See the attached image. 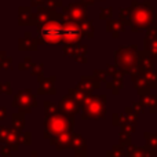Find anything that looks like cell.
Returning <instances> with one entry per match:
<instances>
[{
  "instance_id": "1",
  "label": "cell",
  "mask_w": 157,
  "mask_h": 157,
  "mask_svg": "<svg viewBox=\"0 0 157 157\" xmlns=\"http://www.w3.org/2000/svg\"><path fill=\"white\" fill-rule=\"evenodd\" d=\"M155 22V10L147 2L136 3L134 2L130 7V21L128 25L132 30H141L149 28Z\"/></svg>"
},
{
  "instance_id": "2",
  "label": "cell",
  "mask_w": 157,
  "mask_h": 157,
  "mask_svg": "<svg viewBox=\"0 0 157 157\" xmlns=\"http://www.w3.org/2000/svg\"><path fill=\"white\" fill-rule=\"evenodd\" d=\"M73 125L75 117H68L61 112L55 114H47L44 119V136L50 139L54 135H59L62 132L71 131Z\"/></svg>"
},
{
  "instance_id": "3",
  "label": "cell",
  "mask_w": 157,
  "mask_h": 157,
  "mask_svg": "<svg viewBox=\"0 0 157 157\" xmlns=\"http://www.w3.org/2000/svg\"><path fill=\"white\" fill-rule=\"evenodd\" d=\"M63 41V24L58 19H51L43 25H39L37 43L59 44Z\"/></svg>"
},
{
  "instance_id": "4",
  "label": "cell",
  "mask_w": 157,
  "mask_h": 157,
  "mask_svg": "<svg viewBox=\"0 0 157 157\" xmlns=\"http://www.w3.org/2000/svg\"><path fill=\"white\" fill-rule=\"evenodd\" d=\"M105 105H106V98L101 97V95H88L86 102L83 103L81 109V119H94L99 120L103 119L105 116Z\"/></svg>"
},
{
  "instance_id": "5",
  "label": "cell",
  "mask_w": 157,
  "mask_h": 157,
  "mask_svg": "<svg viewBox=\"0 0 157 157\" xmlns=\"http://www.w3.org/2000/svg\"><path fill=\"white\" fill-rule=\"evenodd\" d=\"M63 21H75L81 24L87 19V4L86 3H71L68 7L63 8L62 17Z\"/></svg>"
},
{
  "instance_id": "6",
  "label": "cell",
  "mask_w": 157,
  "mask_h": 157,
  "mask_svg": "<svg viewBox=\"0 0 157 157\" xmlns=\"http://www.w3.org/2000/svg\"><path fill=\"white\" fill-rule=\"evenodd\" d=\"M135 47H121L119 51L116 52V65L120 71L123 72H130L135 66Z\"/></svg>"
},
{
  "instance_id": "7",
  "label": "cell",
  "mask_w": 157,
  "mask_h": 157,
  "mask_svg": "<svg viewBox=\"0 0 157 157\" xmlns=\"http://www.w3.org/2000/svg\"><path fill=\"white\" fill-rule=\"evenodd\" d=\"M13 106L14 108H18L19 112H22V113L28 114V113H30L32 108L37 106V101H36V97L32 94L30 90H22V91H19L15 95Z\"/></svg>"
},
{
  "instance_id": "8",
  "label": "cell",
  "mask_w": 157,
  "mask_h": 157,
  "mask_svg": "<svg viewBox=\"0 0 157 157\" xmlns=\"http://www.w3.org/2000/svg\"><path fill=\"white\" fill-rule=\"evenodd\" d=\"M81 26L75 21H63V41L66 44L80 43Z\"/></svg>"
},
{
  "instance_id": "9",
  "label": "cell",
  "mask_w": 157,
  "mask_h": 157,
  "mask_svg": "<svg viewBox=\"0 0 157 157\" xmlns=\"http://www.w3.org/2000/svg\"><path fill=\"white\" fill-rule=\"evenodd\" d=\"M58 108H59V112L62 114H65V116H68V117H75L78 112H80L81 106L68 94L65 98H62V99L58 102Z\"/></svg>"
},
{
  "instance_id": "10",
  "label": "cell",
  "mask_w": 157,
  "mask_h": 157,
  "mask_svg": "<svg viewBox=\"0 0 157 157\" xmlns=\"http://www.w3.org/2000/svg\"><path fill=\"white\" fill-rule=\"evenodd\" d=\"M63 52L68 57H73L77 62L84 63L87 62V46H83L80 43L75 44H66L63 47Z\"/></svg>"
},
{
  "instance_id": "11",
  "label": "cell",
  "mask_w": 157,
  "mask_h": 157,
  "mask_svg": "<svg viewBox=\"0 0 157 157\" xmlns=\"http://www.w3.org/2000/svg\"><path fill=\"white\" fill-rule=\"evenodd\" d=\"M51 145L57 150H63V149H72V132L66 131L59 135H54L50 138Z\"/></svg>"
},
{
  "instance_id": "12",
  "label": "cell",
  "mask_w": 157,
  "mask_h": 157,
  "mask_svg": "<svg viewBox=\"0 0 157 157\" xmlns=\"http://www.w3.org/2000/svg\"><path fill=\"white\" fill-rule=\"evenodd\" d=\"M101 80L98 78L97 76H87V77H81L80 83H78L77 87H80L81 90H84L86 92H88V94H91L92 91H94L95 88H99L101 86Z\"/></svg>"
},
{
  "instance_id": "13",
  "label": "cell",
  "mask_w": 157,
  "mask_h": 157,
  "mask_svg": "<svg viewBox=\"0 0 157 157\" xmlns=\"http://www.w3.org/2000/svg\"><path fill=\"white\" fill-rule=\"evenodd\" d=\"M18 48L21 51H36L37 50V40L32 37L30 33H25V36L22 39H19L18 41Z\"/></svg>"
},
{
  "instance_id": "14",
  "label": "cell",
  "mask_w": 157,
  "mask_h": 157,
  "mask_svg": "<svg viewBox=\"0 0 157 157\" xmlns=\"http://www.w3.org/2000/svg\"><path fill=\"white\" fill-rule=\"evenodd\" d=\"M40 86H39V94H55V77H39Z\"/></svg>"
},
{
  "instance_id": "15",
  "label": "cell",
  "mask_w": 157,
  "mask_h": 157,
  "mask_svg": "<svg viewBox=\"0 0 157 157\" xmlns=\"http://www.w3.org/2000/svg\"><path fill=\"white\" fill-rule=\"evenodd\" d=\"M18 22H19V25H35V15L32 14L30 8H28V7L19 8Z\"/></svg>"
},
{
  "instance_id": "16",
  "label": "cell",
  "mask_w": 157,
  "mask_h": 157,
  "mask_svg": "<svg viewBox=\"0 0 157 157\" xmlns=\"http://www.w3.org/2000/svg\"><path fill=\"white\" fill-rule=\"evenodd\" d=\"M72 149L76 150V153H87L86 139L80 134H72Z\"/></svg>"
},
{
  "instance_id": "17",
  "label": "cell",
  "mask_w": 157,
  "mask_h": 157,
  "mask_svg": "<svg viewBox=\"0 0 157 157\" xmlns=\"http://www.w3.org/2000/svg\"><path fill=\"white\" fill-rule=\"evenodd\" d=\"M69 95L73 98L75 101L78 103L80 106H83V103L86 102V99L88 98V92H86L84 90H81L80 87H76V88H71L69 90Z\"/></svg>"
},
{
  "instance_id": "18",
  "label": "cell",
  "mask_w": 157,
  "mask_h": 157,
  "mask_svg": "<svg viewBox=\"0 0 157 157\" xmlns=\"http://www.w3.org/2000/svg\"><path fill=\"white\" fill-rule=\"evenodd\" d=\"M106 30L110 32L113 35V37H117L120 35V32L124 30V24L121 21H114V19H109L108 24H106Z\"/></svg>"
},
{
  "instance_id": "19",
  "label": "cell",
  "mask_w": 157,
  "mask_h": 157,
  "mask_svg": "<svg viewBox=\"0 0 157 157\" xmlns=\"http://www.w3.org/2000/svg\"><path fill=\"white\" fill-rule=\"evenodd\" d=\"M51 15H52V11H48L46 8H40L35 14V25H43L46 22L51 21V18H52Z\"/></svg>"
},
{
  "instance_id": "20",
  "label": "cell",
  "mask_w": 157,
  "mask_h": 157,
  "mask_svg": "<svg viewBox=\"0 0 157 157\" xmlns=\"http://www.w3.org/2000/svg\"><path fill=\"white\" fill-rule=\"evenodd\" d=\"M11 125H13V128L15 131L22 132V130L25 127V113H22V112L14 113L13 117H11Z\"/></svg>"
},
{
  "instance_id": "21",
  "label": "cell",
  "mask_w": 157,
  "mask_h": 157,
  "mask_svg": "<svg viewBox=\"0 0 157 157\" xmlns=\"http://www.w3.org/2000/svg\"><path fill=\"white\" fill-rule=\"evenodd\" d=\"M106 86H108V88H110L112 91H113V94H119V91L123 87V80H121V77L114 76L113 80H112L109 84H106Z\"/></svg>"
},
{
  "instance_id": "22",
  "label": "cell",
  "mask_w": 157,
  "mask_h": 157,
  "mask_svg": "<svg viewBox=\"0 0 157 157\" xmlns=\"http://www.w3.org/2000/svg\"><path fill=\"white\" fill-rule=\"evenodd\" d=\"M80 26H81V32H83L87 37L91 39L92 36H94V25H92L91 21H87L86 19L84 22H81L80 24Z\"/></svg>"
},
{
  "instance_id": "23",
  "label": "cell",
  "mask_w": 157,
  "mask_h": 157,
  "mask_svg": "<svg viewBox=\"0 0 157 157\" xmlns=\"http://www.w3.org/2000/svg\"><path fill=\"white\" fill-rule=\"evenodd\" d=\"M43 69H44L43 63H32V66L29 68V71H30V73H32L33 76L43 77Z\"/></svg>"
},
{
  "instance_id": "24",
  "label": "cell",
  "mask_w": 157,
  "mask_h": 157,
  "mask_svg": "<svg viewBox=\"0 0 157 157\" xmlns=\"http://www.w3.org/2000/svg\"><path fill=\"white\" fill-rule=\"evenodd\" d=\"M106 156L108 157H125V152L123 149V146H113V149L106 153Z\"/></svg>"
},
{
  "instance_id": "25",
  "label": "cell",
  "mask_w": 157,
  "mask_h": 157,
  "mask_svg": "<svg viewBox=\"0 0 157 157\" xmlns=\"http://www.w3.org/2000/svg\"><path fill=\"white\" fill-rule=\"evenodd\" d=\"M44 109H46V114H55L59 113V108L55 103H51L50 101H46L44 102Z\"/></svg>"
},
{
  "instance_id": "26",
  "label": "cell",
  "mask_w": 157,
  "mask_h": 157,
  "mask_svg": "<svg viewBox=\"0 0 157 157\" xmlns=\"http://www.w3.org/2000/svg\"><path fill=\"white\" fill-rule=\"evenodd\" d=\"M57 6H61V3L57 2V0H44L43 3V8H46L48 11H54Z\"/></svg>"
},
{
  "instance_id": "27",
  "label": "cell",
  "mask_w": 157,
  "mask_h": 157,
  "mask_svg": "<svg viewBox=\"0 0 157 157\" xmlns=\"http://www.w3.org/2000/svg\"><path fill=\"white\" fill-rule=\"evenodd\" d=\"M30 142H32V135H30V132H21L19 134V144L30 145Z\"/></svg>"
},
{
  "instance_id": "28",
  "label": "cell",
  "mask_w": 157,
  "mask_h": 157,
  "mask_svg": "<svg viewBox=\"0 0 157 157\" xmlns=\"http://www.w3.org/2000/svg\"><path fill=\"white\" fill-rule=\"evenodd\" d=\"M131 134L128 132V131H125V130H123L121 131V134H120V144L121 145H128L131 142Z\"/></svg>"
},
{
  "instance_id": "29",
  "label": "cell",
  "mask_w": 157,
  "mask_h": 157,
  "mask_svg": "<svg viewBox=\"0 0 157 157\" xmlns=\"http://www.w3.org/2000/svg\"><path fill=\"white\" fill-rule=\"evenodd\" d=\"M112 13H113V8H112V7H109V8H101L99 18L101 19H106V21H108V19L112 17Z\"/></svg>"
},
{
  "instance_id": "30",
  "label": "cell",
  "mask_w": 157,
  "mask_h": 157,
  "mask_svg": "<svg viewBox=\"0 0 157 157\" xmlns=\"http://www.w3.org/2000/svg\"><path fill=\"white\" fill-rule=\"evenodd\" d=\"M0 94L3 95H10L11 94V86L8 81H4V83L0 84Z\"/></svg>"
},
{
  "instance_id": "31",
  "label": "cell",
  "mask_w": 157,
  "mask_h": 157,
  "mask_svg": "<svg viewBox=\"0 0 157 157\" xmlns=\"http://www.w3.org/2000/svg\"><path fill=\"white\" fill-rule=\"evenodd\" d=\"M11 152H14L13 147H11L10 145H7V144L3 145L2 149H0V155L4 156V157H10V156H11Z\"/></svg>"
},
{
  "instance_id": "32",
  "label": "cell",
  "mask_w": 157,
  "mask_h": 157,
  "mask_svg": "<svg viewBox=\"0 0 157 157\" xmlns=\"http://www.w3.org/2000/svg\"><path fill=\"white\" fill-rule=\"evenodd\" d=\"M32 63H33V62H32V59H30L29 57H26V58L24 59V62L19 63L18 68L21 69V71H29V68L32 66Z\"/></svg>"
},
{
  "instance_id": "33",
  "label": "cell",
  "mask_w": 157,
  "mask_h": 157,
  "mask_svg": "<svg viewBox=\"0 0 157 157\" xmlns=\"http://www.w3.org/2000/svg\"><path fill=\"white\" fill-rule=\"evenodd\" d=\"M95 76H97L98 78H99L101 81H103V80H106V77L109 76V73H108V71H95Z\"/></svg>"
},
{
  "instance_id": "34",
  "label": "cell",
  "mask_w": 157,
  "mask_h": 157,
  "mask_svg": "<svg viewBox=\"0 0 157 157\" xmlns=\"http://www.w3.org/2000/svg\"><path fill=\"white\" fill-rule=\"evenodd\" d=\"M11 66H13V63H11V58L6 57L4 62H3V69H11Z\"/></svg>"
},
{
  "instance_id": "35",
  "label": "cell",
  "mask_w": 157,
  "mask_h": 157,
  "mask_svg": "<svg viewBox=\"0 0 157 157\" xmlns=\"http://www.w3.org/2000/svg\"><path fill=\"white\" fill-rule=\"evenodd\" d=\"M6 59V52L4 51H0V69H3V62Z\"/></svg>"
},
{
  "instance_id": "36",
  "label": "cell",
  "mask_w": 157,
  "mask_h": 157,
  "mask_svg": "<svg viewBox=\"0 0 157 157\" xmlns=\"http://www.w3.org/2000/svg\"><path fill=\"white\" fill-rule=\"evenodd\" d=\"M44 3V0H32V6L37 7V6H41Z\"/></svg>"
},
{
  "instance_id": "37",
  "label": "cell",
  "mask_w": 157,
  "mask_h": 157,
  "mask_svg": "<svg viewBox=\"0 0 157 157\" xmlns=\"http://www.w3.org/2000/svg\"><path fill=\"white\" fill-rule=\"evenodd\" d=\"M4 117H6V109L0 106V121H2V120L4 119Z\"/></svg>"
},
{
  "instance_id": "38",
  "label": "cell",
  "mask_w": 157,
  "mask_h": 157,
  "mask_svg": "<svg viewBox=\"0 0 157 157\" xmlns=\"http://www.w3.org/2000/svg\"><path fill=\"white\" fill-rule=\"evenodd\" d=\"M86 4H92V3H95V0H83Z\"/></svg>"
},
{
  "instance_id": "39",
  "label": "cell",
  "mask_w": 157,
  "mask_h": 157,
  "mask_svg": "<svg viewBox=\"0 0 157 157\" xmlns=\"http://www.w3.org/2000/svg\"><path fill=\"white\" fill-rule=\"evenodd\" d=\"M29 157H39V156H37V153H36V152H33V153H32V155H30Z\"/></svg>"
},
{
  "instance_id": "40",
  "label": "cell",
  "mask_w": 157,
  "mask_h": 157,
  "mask_svg": "<svg viewBox=\"0 0 157 157\" xmlns=\"http://www.w3.org/2000/svg\"><path fill=\"white\" fill-rule=\"evenodd\" d=\"M2 142H3V138H2V136H0V144H2Z\"/></svg>"
},
{
  "instance_id": "41",
  "label": "cell",
  "mask_w": 157,
  "mask_h": 157,
  "mask_svg": "<svg viewBox=\"0 0 157 157\" xmlns=\"http://www.w3.org/2000/svg\"><path fill=\"white\" fill-rule=\"evenodd\" d=\"M2 157H4V156H2Z\"/></svg>"
}]
</instances>
